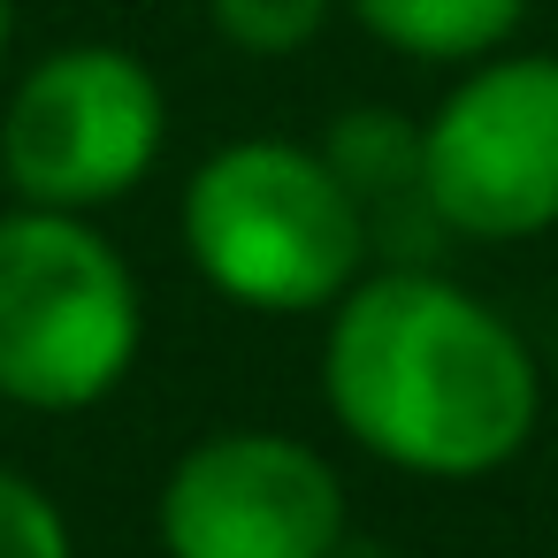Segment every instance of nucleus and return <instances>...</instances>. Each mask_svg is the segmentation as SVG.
Listing matches in <instances>:
<instances>
[{
	"label": "nucleus",
	"instance_id": "nucleus-5",
	"mask_svg": "<svg viewBox=\"0 0 558 558\" xmlns=\"http://www.w3.org/2000/svg\"><path fill=\"white\" fill-rule=\"evenodd\" d=\"M161 154V85L116 47L39 62L0 123V161L32 207H93L131 192Z\"/></svg>",
	"mask_w": 558,
	"mask_h": 558
},
{
	"label": "nucleus",
	"instance_id": "nucleus-9",
	"mask_svg": "<svg viewBox=\"0 0 558 558\" xmlns=\"http://www.w3.org/2000/svg\"><path fill=\"white\" fill-rule=\"evenodd\" d=\"M215 32L245 54H299L322 24H329V0H207Z\"/></svg>",
	"mask_w": 558,
	"mask_h": 558
},
{
	"label": "nucleus",
	"instance_id": "nucleus-2",
	"mask_svg": "<svg viewBox=\"0 0 558 558\" xmlns=\"http://www.w3.org/2000/svg\"><path fill=\"white\" fill-rule=\"evenodd\" d=\"M184 245L215 291L268 314H306L352 291L367 222L337 161L299 154L283 138H245L192 177Z\"/></svg>",
	"mask_w": 558,
	"mask_h": 558
},
{
	"label": "nucleus",
	"instance_id": "nucleus-7",
	"mask_svg": "<svg viewBox=\"0 0 558 558\" xmlns=\"http://www.w3.org/2000/svg\"><path fill=\"white\" fill-rule=\"evenodd\" d=\"M352 16L413 62H482L520 32L527 0H352Z\"/></svg>",
	"mask_w": 558,
	"mask_h": 558
},
{
	"label": "nucleus",
	"instance_id": "nucleus-11",
	"mask_svg": "<svg viewBox=\"0 0 558 558\" xmlns=\"http://www.w3.org/2000/svg\"><path fill=\"white\" fill-rule=\"evenodd\" d=\"M0 47H9V0H0Z\"/></svg>",
	"mask_w": 558,
	"mask_h": 558
},
{
	"label": "nucleus",
	"instance_id": "nucleus-8",
	"mask_svg": "<svg viewBox=\"0 0 558 558\" xmlns=\"http://www.w3.org/2000/svg\"><path fill=\"white\" fill-rule=\"evenodd\" d=\"M337 177L352 192H375V184H421V131H405L398 116H352L337 123Z\"/></svg>",
	"mask_w": 558,
	"mask_h": 558
},
{
	"label": "nucleus",
	"instance_id": "nucleus-10",
	"mask_svg": "<svg viewBox=\"0 0 558 558\" xmlns=\"http://www.w3.org/2000/svg\"><path fill=\"white\" fill-rule=\"evenodd\" d=\"M0 558H70L62 512L16 474H0Z\"/></svg>",
	"mask_w": 558,
	"mask_h": 558
},
{
	"label": "nucleus",
	"instance_id": "nucleus-1",
	"mask_svg": "<svg viewBox=\"0 0 558 558\" xmlns=\"http://www.w3.org/2000/svg\"><path fill=\"white\" fill-rule=\"evenodd\" d=\"M322 383L375 459L436 482L497 474L543 413V375L520 329L474 291L413 268L344 291Z\"/></svg>",
	"mask_w": 558,
	"mask_h": 558
},
{
	"label": "nucleus",
	"instance_id": "nucleus-6",
	"mask_svg": "<svg viewBox=\"0 0 558 558\" xmlns=\"http://www.w3.org/2000/svg\"><path fill=\"white\" fill-rule=\"evenodd\" d=\"M169 558H337L344 489L291 436H215L161 489Z\"/></svg>",
	"mask_w": 558,
	"mask_h": 558
},
{
	"label": "nucleus",
	"instance_id": "nucleus-4",
	"mask_svg": "<svg viewBox=\"0 0 558 558\" xmlns=\"http://www.w3.org/2000/svg\"><path fill=\"white\" fill-rule=\"evenodd\" d=\"M421 199L459 238H543L558 222V54H482L421 131Z\"/></svg>",
	"mask_w": 558,
	"mask_h": 558
},
{
	"label": "nucleus",
	"instance_id": "nucleus-3",
	"mask_svg": "<svg viewBox=\"0 0 558 558\" xmlns=\"http://www.w3.org/2000/svg\"><path fill=\"white\" fill-rule=\"evenodd\" d=\"M138 352V291L123 260L70 215L0 222V390L16 405H93Z\"/></svg>",
	"mask_w": 558,
	"mask_h": 558
}]
</instances>
